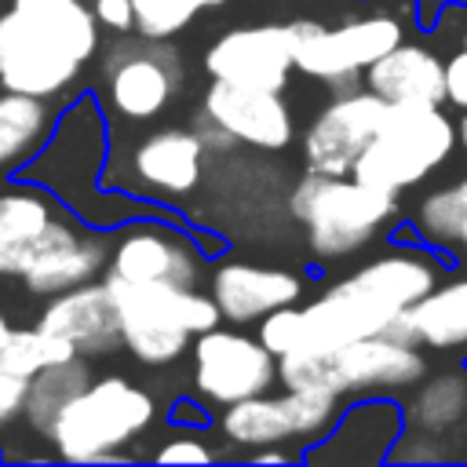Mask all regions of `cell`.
Returning a JSON list of instances; mask_svg holds the SVG:
<instances>
[{
    "label": "cell",
    "mask_w": 467,
    "mask_h": 467,
    "mask_svg": "<svg viewBox=\"0 0 467 467\" xmlns=\"http://www.w3.org/2000/svg\"><path fill=\"white\" fill-rule=\"evenodd\" d=\"M339 416V398L328 390H296L285 394H252L223 409V434L234 445H285V441H317Z\"/></svg>",
    "instance_id": "7"
},
{
    "label": "cell",
    "mask_w": 467,
    "mask_h": 467,
    "mask_svg": "<svg viewBox=\"0 0 467 467\" xmlns=\"http://www.w3.org/2000/svg\"><path fill=\"white\" fill-rule=\"evenodd\" d=\"M387 117V102L361 88L336 95L306 128L303 135V161L306 171L321 175H350L365 146L372 142L376 128Z\"/></svg>",
    "instance_id": "12"
},
{
    "label": "cell",
    "mask_w": 467,
    "mask_h": 467,
    "mask_svg": "<svg viewBox=\"0 0 467 467\" xmlns=\"http://www.w3.org/2000/svg\"><path fill=\"white\" fill-rule=\"evenodd\" d=\"M99 51V22L84 0H11L0 15V84L51 99Z\"/></svg>",
    "instance_id": "1"
},
{
    "label": "cell",
    "mask_w": 467,
    "mask_h": 467,
    "mask_svg": "<svg viewBox=\"0 0 467 467\" xmlns=\"http://www.w3.org/2000/svg\"><path fill=\"white\" fill-rule=\"evenodd\" d=\"M102 84L109 106L128 120L157 117L182 84L179 51L168 40L139 36V40H113L102 58Z\"/></svg>",
    "instance_id": "9"
},
{
    "label": "cell",
    "mask_w": 467,
    "mask_h": 467,
    "mask_svg": "<svg viewBox=\"0 0 467 467\" xmlns=\"http://www.w3.org/2000/svg\"><path fill=\"white\" fill-rule=\"evenodd\" d=\"M55 208L36 190H4L0 193V274L18 277L26 266L29 244L51 226Z\"/></svg>",
    "instance_id": "22"
},
{
    "label": "cell",
    "mask_w": 467,
    "mask_h": 467,
    "mask_svg": "<svg viewBox=\"0 0 467 467\" xmlns=\"http://www.w3.org/2000/svg\"><path fill=\"white\" fill-rule=\"evenodd\" d=\"M452 248H460L463 255H467V212H463V219H460V230H456V244Z\"/></svg>",
    "instance_id": "33"
},
{
    "label": "cell",
    "mask_w": 467,
    "mask_h": 467,
    "mask_svg": "<svg viewBox=\"0 0 467 467\" xmlns=\"http://www.w3.org/2000/svg\"><path fill=\"white\" fill-rule=\"evenodd\" d=\"M51 131V113L44 99L4 91L0 95V168H15L33 157Z\"/></svg>",
    "instance_id": "24"
},
{
    "label": "cell",
    "mask_w": 467,
    "mask_h": 467,
    "mask_svg": "<svg viewBox=\"0 0 467 467\" xmlns=\"http://www.w3.org/2000/svg\"><path fill=\"white\" fill-rule=\"evenodd\" d=\"M193 387L212 405H234L252 394H263L277 383V358L259 343V336H244L237 328H208L193 336Z\"/></svg>",
    "instance_id": "10"
},
{
    "label": "cell",
    "mask_w": 467,
    "mask_h": 467,
    "mask_svg": "<svg viewBox=\"0 0 467 467\" xmlns=\"http://www.w3.org/2000/svg\"><path fill=\"white\" fill-rule=\"evenodd\" d=\"M288 208L303 223L306 244L317 259H343L398 219V193L354 175L306 171L296 182Z\"/></svg>",
    "instance_id": "3"
},
{
    "label": "cell",
    "mask_w": 467,
    "mask_h": 467,
    "mask_svg": "<svg viewBox=\"0 0 467 467\" xmlns=\"http://www.w3.org/2000/svg\"><path fill=\"white\" fill-rule=\"evenodd\" d=\"M153 460H161V463H208L212 449L201 438H193V434H179V438H168L153 452Z\"/></svg>",
    "instance_id": "28"
},
{
    "label": "cell",
    "mask_w": 467,
    "mask_h": 467,
    "mask_svg": "<svg viewBox=\"0 0 467 467\" xmlns=\"http://www.w3.org/2000/svg\"><path fill=\"white\" fill-rule=\"evenodd\" d=\"M445 102L467 109V44L445 62Z\"/></svg>",
    "instance_id": "31"
},
{
    "label": "cell",
    "mask_w": 467,
    "mask_h": 467,
    "mask_svg": "<svg viewBox=\"0 0 467 467\" xmlns=\"http://www.w3.org/2000/svg\"><path fill=\"white\" fill-rule=\"evenodd\" d=\"M7 336H11V321H7V314L0 310V350H4V343H7Z\"/></svg>",
    "instance_id": "35"
},
{
    "label": "cell",
    "mask_w": 467,
    "mask_h": 467,
    "mask_svg": "<svg viewBox=\"0 0 467 467\" xmlns=\"http://www.w3.org/2000/svg\"><path fill=\"white\" fill-rule=\"evenodd\" d=\"M26 387H29V379L11 376V372H0V427H7L11 420L22 416V409H26Z\"/></svg>",
    "instance_id": "30"
},
{
    "label": "cell",
    "mask_w": 467,
    "mask_h": 467,
    "mask_svg": "<svg viewBox=\"0 0 467 467\" xmlns=\"http://www.w3.org/2000/svg\"><path fill=\"white\" fill-rule=\"evenodd\" d=\"M456 146V128L441 106L427 102H387V117L376 128L372 142L354 164V179L379 190H409L423 182L434 168L449 161Z\"/></svg>",
    "instance_id": "6"
},
{
    "label": "cell",
    "mask_w": 467,
    "mask_h": 467,
    "mask_svg": "<svg viewBox=\"0 0 467 467\" xmlns=\"http://www.w3.org/2000/svg\"><path fill=\"white\" fill-rule=\"evenodd\" d=\"M91 15H95L99 26L113 29L117 36H124V33L135 29V7H131V0H95L91 4Z\"/></svg>",
    "instance_id": "29"
},
{
    "label": "cell",
    "mask_w": 467,
    "mask_h": 467,
    "mask_svg": "<svg viewBox=\"0 0 467 467\" xmlns=\"http://www.w3.org/2000/svg\"><path fill=\"white\" fill-rule=\"evenodd\" d=\"M252 463H288L292 460V452H285V449H274V445H259V449H252V456H248Z\"/></svg>",
    "instance_id": "32"
},
{
    "label": "cell",
    "mask_w": 467,
    "mask_h": 467,
    "mask_svg": "<svg viewBox=\"0 0 467 467\" xmlns=\"http://www.w3.org/2000/svg\"><path fill=\"white\" fill-rule=\"evenodd\" d=\"M296 44H299V18L241 26V29L223 33L208 47L204 69L212 73V80L285 91L288 73L296 69Z\"/></svg>",
    "instance_id": "11"
},
{
    "label": "cell",
    "mask_w": 467,
    "mask_h": 467,
    "mask_svg": "<svg viewBox=\"0 0 467 467\" xmlns=\"http://www.w3.org/2000/svg\"><path fill=\"white\" fill-rule=\"evenodd\" d=\"M153 398L131 379L91 376L88 387L51 420L44 438L69 463H109L153 423Z\"/></svg>",
    "instance_id": "5"
},
{
    "label": "cell",
    "mask_w": 467,
    "mask_h": 467,
    "mask_svg": "<svg viewBox=\"0 0 467 467\" xmlns=\"http://www.w3.org/2000/svg\"><path fill=\"white\" fill-rule=\"evenodd\" d=\"M91 379V368L84 361V354L69 358V361H58V365H47L44 372H36L26 387V409L22 416L29 420L33 431L47 434L51 420L69 405V398H77Z\"/></svg>",
    "instance_id": "25"
},
{
    "label": "cell",
    "mask_w": 467,
    "mask_h": 467,
    "mask_svg": "<svg viewBox=\"0 0 467 467\" xmlns=\"http://www.w3.org/2000/svg\"><path fill=\"white\" fill-rule=\"evenodd\" d=\"M303 277L285 266H255V263H223L212 277V299L223 321L252 325L263 314L299 303Z\"/></svg>",
    "instance_id": "17"
},
{
    "label": "cell",
    "mask_w": 467,
    "mask_h": 467,
    "mask_svg": "<svg viewBox=\"0 0 467 467\" xmlns=\"http://www.w3.org/2000/svg\"><path fill=\"white\" fill-rule=\"evenodd\" d=\"M463 420H467V372H441L431 376L427 383L420 379L401 412V427L434 438H445Z\"/></svg>",
    "instance_id": "23"
},
{
    "label": "cell",
    "mask_w": 467,
    "mask_h": 467,
    "mask_svg": "<svg viewBox=\"0 0 467 467\" xmlns=\"http://www.w3.org/2000/svg\"><path fill=\"white\" fill-rule=\"evenodd\" d=\"M401 434V412L390 401H361L339 412L328 427V441L310 449V463H379Z\"/></svg>",
    "instance_id": "18"
},
{
    "label": "cell",
    "mask_w": 467,
    "mask_h": 467,
    "mask_svg": "<svg viewBox=\"0 0 467 467\" xmlns=\"http://www.w3.org/2000/svg\"><path fill=\"white\" fill-rule=\"evenodd\" d=\"M409 325L420 347L463 350L467 347V277L434 285L409 306Z\"/></svg>",
    "instance_id": "21"
},
{
    "label": "cell",
    "mask_w": 467,
    "mask_h": 467,
    "mask_svg": "<svg viewBox=\"0 0 467 467\" xmlns=\"http://www.w3.org/2000/svg\"><path fill=\"white\" fill-rule=\"evenodd\" d=\"M106 277L120 281H153L171 288H197L201 277V252L168 226H131L117 241L106 263Z\"/></svg>",
    "instance_id": "15"
},
{
    "label": "cell",
    "mask_w": 467,
    "mask_h": 467,
    "mask_svg": "<svg viewBox=\"0 0 467 467\" xmlns=\"http://www.w3.org/2000/svg\"><path fill=\"white\" fill-rule=\"evenodd\" d=\"M204 142L193 128H161L146 135L131 153V171L139 182L164 197H182L201 182Z\"/></svg>",
    "instance_id": "19"
},
{
    "label": "cell",
    "mask_w": 467,
    "mask_h": 467,
    "mask_svg": "<svg viewBox=\"0 0 467 467\" xmlns=\"http://www.w3.org/2000/svg\"><path fill=\"white\" fill-rule=\"evenodd\" d=\"M226 0H131L135 7V33L153 40H171L182 33L201 11L223 7Z\"/></svg>",
    "instance_id": "27"
},
{
    "label": "cell",
    "mask_w": 467,
    "mask_h": 467,
    "mask_svg": "<svg viewBox=\"0 0 467 467\" xmlns=\"http://www.w3.org/2000/svg\"><path fill=\"white\" fill-rule=\"evenodd\" d=\"M201 113L215 128H223L234 142H244L266 153H277L292 142V113L281 91H270V88L212 80V88L204 91Z\"/></svg>",
    "instance_id": "14"
},
{
    "label": "cell",
    "mask_w": 467,
    "mask_h": 467,
    "mask_svg": "<svg viewBox=\"0 0 467 467\" xmlns=\"http://www.w3.org/2000/svg\"><path fill=\"white\" fill-rule=\"evenodd\" d=\"M69 358H77V347L69 339L55 336V332H47L44 325H36V328H11V336H7V343L0 350V372L33 379L47 365H58V361H69Z\"/></svg>",
    "instance_id": "26"
},
{
    "label": "cell",
    "mask_w": 467,
    "mask_h": 467,
    "mask_svg": "<svg viewBox=\"0 0 467 467\" xmlns=\"http://www.w3.org/2000/svg\"><path fill=\"white\" fill-rule=\"evenodd\" d=\"M365 88L383 102H445V62L423 44H394L365 69Z\"/></svg>",
    "instance_id": "20"
},
{
    "label": "cell",
    "mask_w": 467,
    "mask_h": 467,
    "mask_svg": "<svg viewBox=\"0 0 467 467\" xmlns=\"http://www.w3.org/2000/svg\"><path fill=\"white\" fill-rule=\"evenodd\" d=\"M456 190H460V197H463V201H467V175H463V179H460V182H456Z\"/></svg>",
    "instance_id": "36"
},
{
    "label": "cell",
    "mask_w": 467,
    "mask_h": 467,
    "mask_svg": "<svg viewBox=\"0 0 467 467\" xmlns=\"http://www.w3.org/2000/svg\"><path fill=\"white\" fill-rule=\"evenodd\" d=\"M394 44H401V22L394 15H361L339 26L299 18L296 69L325 84H347Z\"/></svg>",
    "instance_id": "8"
},
{
    "label": "cell",
    "mask_w": 467,
    "mask_h": 467,
    "mask_svg": "<svg viewBox=\"0 0 467 467\" xmlns=\"http://www.w3.org/2000/svg\"><path fill=\"white\" fill-rule=\"evenodd\" d=\"M456 142L467 150V109H463V117H460V124H456Z\"/></svg>",
    "instance_id": "34"
},
{
    "label": "cell",
    "mask_w": 467,
    "mask_h": 467,
    "mask_svg": "<svg viewBox=\"0 0 467 467\" xmlns=\"http://www.w3.org/2000/svg\"><path fill=\"white\" fill-rule=\"evenodd\" d=\"M47 332L69 339L77 354L95 358V354H113L120 343V317L113 306V296L106 281H88L77 288H66L47 299L40 310V321Z\"/></svg>",
    "instance_id": "16"
},
{
    "label": "cell",
    "mask_w": 467,
    "mask_h": 467,
    "mask_svg": "<svg viewBox=\"0 0 467 467\" xmlns=\"http://www.w3.org/2000/svg\"><path fill=\"white\" fill-rule=\"evenodd\" d=\"M463 423H467V420H463Z\"/></svg>",
    "instance_id": "37"
},
{
    "label": "cell",
    "mask_w": 467,
    "mask_h": 467,
    "mask_svg": "<svg viewBox=\"0 0 467 467\" xmlns=\"http://www.w3.org/2000/svg\"><path fill=\"white\" fill-rule=\"evenodd\" d=\"M102 281L120 317V343L142 365H171L190 350L193 336L223 321L215 299L197 288H171V285L120 281V277H102Z\"/></svg>",
    "instance_id": "2"
},
{
    "label": "cell",
    "mask_w": 467,
    "mask_h": 467,
    "mask_svg": "<svg viewBox=\"0 0 467 467\" xmlns=\"http://www.w3.org/2000/svg\"><path fill=\"white\" fill-rule=\"evenodd\" d=\"M109 263V244L99 234H84L66 219H51V226L29 244L22 281L36 296H58L66 288L95 281Z\"/></svg>",
    "instance_id": "13"
},
{
    "label": "cell",
    "mask_w": 467,
    "mask_h": 467,
    "mask_svg": "<svg viewBox=\"0 0 467 467\" xmlns=\"http://www.w3.org/2000/svg\"><path fill=\"white\" fill-rule=\"evenodd\" d=\"M427 361L416 343H398L390 336H361L328 354L288 350L277 358V379L296 390L343 394H394L423 379Z\"/></svg>",
    "instance_id": "4"
}]
</instances>
